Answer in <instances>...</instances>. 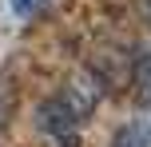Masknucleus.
Instances as JSON below:
<instances>
[{
    "instance_id": "1",
    "label": "nucleus",
    "mask_w": 151,
    "mask_h": 147,
    "mask_svg": "<svg viewBox=\"0 0 151 147\" xmlns=\"http://www.w3.org/2000/svg\"><path fill=\"white\" fill-rule=\"evenodd\" d=\"M96 100H99V84H91V80L56 92L52 100L40 103V115H36L40 131L56 135V139H80V127L88 119V111L96 108Z\"/></svg>"
},
{
    "instance_id": "2",
    "label": "nucleus",
    "mask_w": 151,
    "mask_h": 147,
    "mask_svg": "<svg viewBox=\"0 0 151 147\" xmlns=\"http://www.w3.org/2000/svg\"><path fill=\"white\" fill-rule=\"evenodd\" d=\"M111 147H151V127L147 123H127L119 135H115Z\"/></svg>"
},
{
    "instance_id": "3",
    "label": "nucleus",
    "mask_w": 151,
    "mask_h": 147,
    "mask_svg": "<svg viewBox=\"0 0 151 147\" xmlns=\"http://www.w3.org/2000/svg\"><path fill=\"white\" fill-rule=\"evenodd\" d=\"M135 87H139V103L151 108V52L135 60Z\"/></svg>"
},
{
    "instance_id": "4",
    "label": "nucleus",
    "mask_w": 151,
    "mask_h": 147,
    "mask_svg": "<svg viewBox=\"0 0 151 147\" xmlns=\"http://www.w3.org/2000/svg\"><path fill=\"white\" fill-rule=\"evenodd\" d=\"M12 8H16V16H36L44 8V0H12Z\"/></svg>"
}]
</instances>
